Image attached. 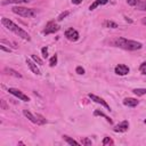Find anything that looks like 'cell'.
<instances>
[{
	"label": "cell",
	"mask_w": 146,
	"mask_h": 146,
	"mask_svg": "<svg viewBox=\"0 0 146 146\" xmlns=\"http://www.w3.org/2000/svg\"><path fill=\"white\" fill-rule=\"evenodd\" d=\"M128 128H129V122H128L127 120H124V121H122L121 123H119L117 125H115L113 130H114L115 132H124V131L128 130Z\"/></svg>",
	"instance_id": "30bf717a"
},
{
	"label": "cell",
	"mask_w": 146,
	"mask_h": 146,
	"mask_svg": "<svg viewBox=\"0 0 146 146\" xmlns=\"http://www.w3.org/2000/svg\"><path fill=\"white\" fill-rule=\"evenodd\" d=\"M32 0H5L2 1V5H8V3H27Z\"/></svg>",
	"instance_id": "9a60e30c"
},
{
	"label": "cell",
	"mask_w": 146,
	"mask_h": 146,
	"mask_svg": "<svg viewBox=\"0 0 146 146\" xmlns=\"http://www.w3.org/2000/svg\"><path fill=\"white\" fill-rule=\"evenodd\" d=\"M132 92L135 95H137V96H143V95H146V89H144V88H136V89L132 90Z\"/></svg>",
	"instance_id": "ac0fdd59"
},
{
	"label": "cell",
	"mask_w": 146,
	"mask_h": 146,
	"mask_svg": "<svg viewBox=\"0 0 146 146\" xmlns=\"http://www.w3.org/2000/svg\"><path fill=\"white\" fill-rule=\"evenodd\" d=\"M1 24L7 29V30H9V31H11V32H14L16 35H18V36H21L22 39H24V40H27V41H30L31 40V38H30V34L26 32V31H24L22 27H19L17 24H15L13 21H10L9 18H6V17H2L1 18Z\"/></svg>",
	"instance_id": "6da1fadb"
},
{
	"label": "cell",
	"mask_w": 146,
	"mask_h": 146,
	"mask_svg": "<svg viewBox=\"0 0 146 146\" xmlns=\"http://www.w3.org/2000/svg\"><path fill=\"white\" fill-rule=\"evenodd\" d=\"M63 138H64V140H65L67 144H70V145H75V146H78V145H79V143H78V141H75L74 139L70 138V137H68V136H66V135H64V136H63Z\"/></svg>",
	"instance_id": "e0dca14e"
},
{
	"label": "cell",
	"mask_w": 146,
	"mask_h": 146,
	"mask_svg": "<svg viewBox=\"0 0 146 146\" xmlns=\"http://www.w3.org/2000/svg\"><path fill=\"white\" fill-rule=\"evenodd\" d=\"M139 9H140V10H146V0L139 5Z\"/></svg>",
	"instance_id": "f1b7e54d"
},
{
	"label": "cell",
	"mask_w": 146,
	"mask_h": 146,
	"mask_svg": "<svg viewBox=\"0 0 146 146\" xmlns=\"http://www.w3.org/2000/svg\"><path fill=\"white\" fill-rule=\"evenodd\" d=\"M23 114H24L30 121H32L33 123H36V124H39V125L47 123V120H46L42 115H40V114H33L32 112H30V111H27V110H24V111H23Z\"/></svg>",
	"instance_id": "277c9868"
},
{
	"label": "cell",
	"mask_w": 146,
	"mask_h": 146,
	"mask_svg": "<svg viewBox=\"0 0 146 146\" xmlns=\"http://www.w3.org/2000/svg\"><path fill=\"white\" fill-rule=\"evenodd\" d=\"M8 91H9V94H11V95L16 96V97H17V98H19L21 100H24V102H29V100H30V98H29L25 94H23L21 90H18V89L9 88V89H8Z\"/></svg>",
	"instance_id": "52a82bcc"
},
{
	"label": "cell",
	"mask_w": 146,
	"mask_h": 146,
	"mask_svg": "<svg viewBox=\"0 0 146 146\" xmlns=\"http://www.w3.org/2000/svg\"><path fill=\"white\" fill-rule=\"evenodd\" d=\"M123 104L125 106H129V107H135V106H137L139 104V102L137 99H135V98H125L123 100Z\"/></svg>",
	"instance_id": "7c38bea8"
},
{
	"label": "cell",
	"mask_w": 146,
	"mask_h": 146,
	"mask_svg": "<svg viewBox=\"0 0 146 146\" xmlns=\"http://www.w3.org/2000/svg\"><path fill=\"white\" fill-rule=\"evenodd\" d=\"M94 115H95V116H103V117H104V119H105V120H106V121H107V122H108L110 124H112V123H113L112 119H111L110 116L105 115V114H104V113H103L102 111H98V110H96V111L94 112Z\"/></svg>",
	"instance_id": "5bb4252c"
},
{
	"label": "cell",
	"mask_w": 146,
	"mask_h": 146,
	"mask_svg": "<svg viewBox=\"0 0 146 146\" xmlns=\"http://www.w3.org/2000/svg\"><path fill=\"white\" fill-rule=\"evenodd\" d=\"M108 2V0H95L92 5H90L89 7V10H94L95 8H97L98 6H102V5H106Z\"/></svg>",
	"instance_id": "4fadbf2b"
},
{
	"label": "cell",
	"mask_w": 146,
	"mask_h": 146,
	"mask_svg": "<svg viewBox=\"0 0 146 146\" xmlns=\"http://www.w3.org/2000/svg\"><path fill=\"white\" fill-rule=\"evenodd\" d=\"M141 23H143L144 25H146V17H144V18L141 19Z\"/></svg>",
	"instance_id": "1f68e13d"
},
{
	"label": "cell",
	"mask_w": 146,
	"mask_h": 146,
	"mask_svg": "<svg viewBox=\"0 0 146 146\" xmlns=\"http://www.w3.org/2000/svg\"><path fill=\"white\" fill-rule=\"evenodd\" d=\"M59 30V26L55 23V22H48L47 25H46V29L43 30V33L44 34H50V33H55Z\"/></svg>",
	"instance_id": "8992f818"
},
{
	"label": "cell",
	"mask_w": 146,
	"mask_h": 146,
	"mask_svg": "<svg viewBox=\"0 0 146 146\" xmlns=\"http://www.w3.org/2000/svg\"><path fill=\"white\" fill-rule=\"evenodd\" d=\"M144 123H146V120H144Z\"/></svg>",
	"instance_id": "d6a6232c"
},
{
	"label": "cell",
	"mask_w": 146,
	"mask_h": 146,
	"mask_svg": "<svg viewBox=\"0 0 146 146\" xmlns=\"http://www.w3.org/2000/svg\"><path fill=\"white\" fill-rule=\"evenodd\" d=\"M26 64H27V66L30 67V70L34 73V74H40V70H39V67L36 66V64L33 62V60H31V59H26Z\"/></svg>",
	"instance_id": "8fae6325"
},
{
	"label": "cell",
	"mask_w": 146,
	"mask_h": 146,
	"mask_svg": "<svg viewBox=\"0 0 146 146\" xmlns=\"http://www.w3.org/2000/svg\"><path fill=\"white\" fill-rule=\"evenodd\" d=\"M82 144L83 145H86V146H91V140L89 139V138H84V139H82Z\"/></svg>",
	"instance_id": "d4e9b609"
},
{
	"label": "cell",
	"mask_w": 146,
	"mask_h": 146,
	"mask_svg": "<svg viewBox=\"0 0 146 146\" xmlns=\"http://www.w3.org/2000/svg\"><path fill=\"white\" fill-rule=\"evenodd\" d=\"M13 13L22 16V17H34L39 13L38 9L34 8H26V7H21V6H15L11 8Z\"/></svg>",
	"instance_id": "3957f363"
},
{
	"label": "cell",
	"mask_w": 146,
	"mask_h": 146,
	"mask_svg": "<svg viewBox=\"0 0 146 146\" xmlns=\"http://www.w3.org/2000/svg\"><path fill=\"white\" fill-rule=\"evenodd\" d=\"M103 26H104V27L116 29V27H117V24H116V23H114V22H112V21H105V22L103 23Z\"/></svg>",
	"instance_id": "2e32d148"
},
{
	"label": "cell",
	"mask_w": 146,
	"mask_h": 146,
	"mask_svg": "<svg viewBox=\"0 0 146 146\" xmlns=\"http://www.w3.org/2000/svg\"><path fill=\"white\" fill-rule=\"evenodd\" d=\"M68 14H70L68 11H65V13H62V14H60V15L58 16V21H62L63 18H65V17H66V16H67Z\"/></svg>",
	"instance_id": "83f0119b"
},
{
	"label": "cell",
	"mask_w": 146,
	"mask_h": 146,
	"mask_svg": "<svg viewBox=\"0 0 146 146\" xmlns=\"http://www.w3.org/2000/svg\"><path fill=\"white\" fill-rule=\"evenodd\" d=\"M75 71H76L78 74H84V68H83L82 66H78Z\"/></svg>",
	"instance_id": "4316f807"
},
{
	"label": "cell",
	"mask_w": 146,
	"mask_h": 146,
	"mask_svg": "<svg viewBox=\"0 0 146 146\" xmlns=\"http://www.w3.org/2000/svg\"><path fill=\"white\" fill-rule=\"evenodd\" d=\"M88 97L91 99V100H94V102H96L97 104H100L102 106H104L106 110H108V111H111V107H110V105L103 99V98H100V97H98V96H96V95H94V94H89L88 95Z\"/></svg>",
	"instance_id": "ba28073f"
},
{
	"label": "cell",
	"mask_w": 146,
	"mask_h": 146,
	"mask_svg": "<svg viewBox=\"0 0 146 146\" xmlns=\"http://www.w3.org/2000/svg\"><path fill=\"white\" fill-rule=\"evenodd\" d=\"M139 71H140L143 74H146V62H144V63L139 66Z\"/></svg>",
	"instance_id": "603a6c76"
},
{
	"label": "cell",
	"mask_w": 146,
	"mask_h": 146,
	"mask_svg": "<svg viewBox=\"0 0 146 146\" xmlns=\"http://www.w3.org/2000/svg\"><path fill=\"white\" fill-rule=\"evenodd\" d=\"M125 1L130 6H137V5H140L141 3V0H125Z\"/></svg>",
	"instance_id": "ffe728a7"
},
{
	"label": "cell",
	"mask_w": 146,
	"mask_h": 146,
	"mask_svg": "<svg viewBox=\"0 0 146 146\" xmlns=\"http://www.w3.org/2000/svg\"><path fill=\"white\" fill-rule=\"evenodd\" d=\"M5 71L8 72V74H10V75H14V76H16V78H22V75H21L18 72H16V71H14V70H11V68H6Z\"/></svg>",
	"instance_id": "d6986e66"
},
{
	"label": "cell",
	"mask_w": 146,
	"mask_h": 146,
	"mask_svg": "<svg viewBox=\"0 0 146 146\" xmlns=\"http://www.w3.org/2000/svg\"><path fill=\"white\" fill-rule=\"evenodd\" d=\"M32 59L35 62V63H38V64H40V65H42V60L38 57V56H35V55H32Z\"/></svg>",
	"instance_id": "484cf974"
},
{
	"label": "cell",
	"mask_w": 146,
	"mask_h": 146,
	"mask_svg": "<svg viewBox=\"0 0 146 146\" xmlns=\"http://www.w3.org/2000/svg\"><path fill=\"white\" fill-rule=\"evenodd\" d=\"M81 2H82V0H72V3H74V5H79Z\"/></svg>",
	"instance_id": "4dcf8cb0"
},
{
	"label": "cell",
	"mask_w": 146,
	"mask_h": 146,
	"mask_svg": "<svg viewBox=\"0 0 146 146\" xmlns=\"http://www.w3.org/2000/svg\"><path fill=\"white\" fill-rule=\"evenodd\" d=\"M65 36L70 41H76L79 39V32L76 30H74L73 27H70L65 31Z\"/></svg>",
	"instance_id": "5b68a950"
},
{
	"label": "cell",
	"mask_w": 146,
	"mask_h": 146,
	"mask_svg": "<svg viewBox=\"0 0 146 146\" xmlns=\"http://www.w3.org/2000/svg\"><path fill=\"white\" fill-rule=\"evenodd\" d=\"M113 44L119 47V48H122L124 50H130V51H133V50H138L140 49L143 46L140 42H137L135 40H128L125 38H116L113 40Z\"/></svg>",
	"instance_id": "7a4b0ae2"
},
{
	"label": "cell",
	"mask_w": 146,
	"mask_h": 146,
	"mask_svg": "<svg viewBox=\"0 0 146 146\" xmlns=\"http://www.w3.org/2000/svg\"><path fill=\"white\" fill-rule=\"evenodd\" d=\"M129 67L125 65V64H119V65H116L115 66V68H114V72L117 74V75H125V74H128L129 73Z\"/></svg>",
	"instance_id": "9c48e42d"
},
{
	"label": "cell",
	"mask_w": 146,
	"mask_h": 146,
	"mask_svg": "<svg viewBox=\"0 0 146 146\" xmlns=\"http://www.w3.org/2000/svg\"><path fill=\"white\" fill-rule=\"evenodd\" d=\"M41 52H42L43 58H47V57H48V48H47V47H43V48L41 49Z\"/></svg>",
	"instance_id": "cb8c5ba5"
},
{
	"label": "cell",
	"mask_w": 146,
	"mask_h": 146,
	"mask_svg": "<svg viewBox=\"0 0 146 146\" xmlns=\"http://www.w3.org/2000/svg\"><path fill=\"white\" fill-rule=\"evenodd\" d=\"M103 145L105 146V145H113V140L110 138V137H105L104 139H103Z\"/></svg>",
	"instance_id": "7402d4cb"
},
{
	"label": "cell",
	"mask_w": 146,
	"mask_h": 146,
	"mask_svg": "<svg viewBox=\"0 0 146 146\" xmlns=\"http://www.w3.org/2000/svg\"><path fill=\"white\" fill-rule=\"evenodd\" d=\"M0 49H1L2 51H7V52H10V49H9V48H6L3 44H0Z\"/></svg>",
	"instance_id": "f546056e"
},
{
	"label": "cell",
	"mask_w": 146,
	"mask_h": 146,
	"mask_svg": "<svg viewBox=\"0 0 146 146\" xmlns=\"http://www.w3.org/2000/svg\"><path fill=\"white\" fill-rule=\"evenodd\" d=\"M56 63H57V55H54V56L50 58V60H49V65L52 67V66L56 65Z\"/></svg>",
	"instance_id": "44dd1931"
}]
</instances>
